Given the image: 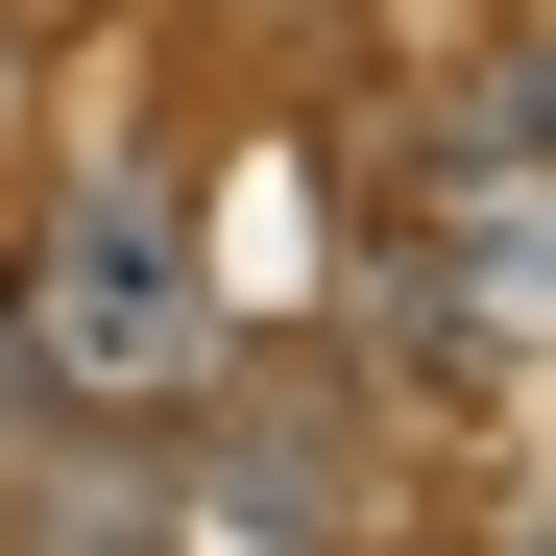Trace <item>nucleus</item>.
Wrapping results in <instances>:
<instances>
[{"instance_id":"1","label":"nucleus","mask_w":556,"mask_h":556,"mask_svg":"<svg viewBox=\"0 0 556 556\" xmlns=\"http://www.w3.org/2000/svg\"><path fill=\"white\" fill-rule=\"evenodd\" d=\"M49 363L73 388H194V242H169L146 194L49 242Z\"/></svg>"}]
</instances>
